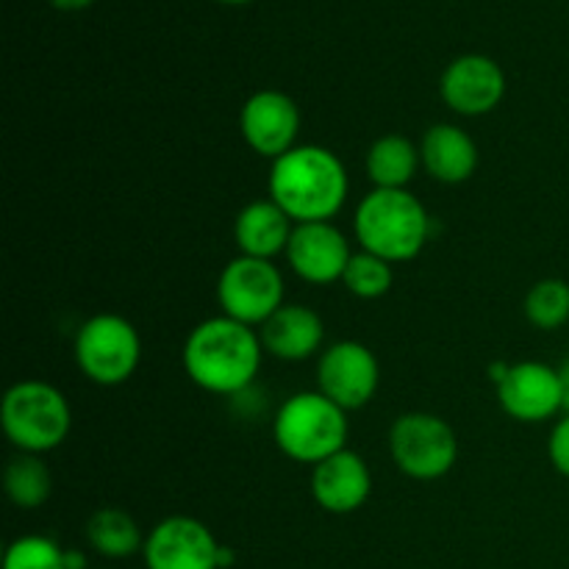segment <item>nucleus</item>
Wrapping results in <instances>:
<instances>
[{"label": "nucleus", "mask_w": 569, "mask_h": 569, "mask_svg": "<svg viewBox=\"0 0 569 569\" xmlns=\"http://www.w3.org/2000/svg\"><path fill=\"white\" fill-rule=\"evenodd\" d=\"M217 3H226V6H244V3H250V0H217Z\"/></svg>", "instance_id": "c85d7f7f"}, {"label": "nucleus", "mask_w": 569, "mask_h": 569, "mask_svg": "<svg viewBox=\"0 0 569 569\" xmlns=\"http://www.w3.org/2000/svg\"><path fill=\"white\" fill-rule=\"evenodd\" d=\"M292 231V220L276 200H253L239 211L233 222L239 256H250V259L272 261V256L287 253Z\"/></svg>", "instance_id": "f3484780"}, {"label": "nucleus", "mask_w": 569, "mask_h": 569, "mask_svg": "<svg viewBox=\"0 0 569 569\" xmlns=\"http://www.w3.org/2000/svg\"><path fill=\"white\" fill-rule=\"evenodd\" d=\"M526 317L539 331H556L569 320V283L545 278L526 295Z\"/></svg>", "instance_id": "4be33fe9"}, {"label": "nucleus", "mask_w": 569, "mask_h": 569, "mask_svg": "<svg viewBox=\"0 0 569 569\" xmlns=\"http://www.w3.org/2000/svg\"><path fill=\"white\" fill-rule=\"evenodd\" d=\"M548 456L553 470L559 472V476L569 478V415L561 417L553 426V431H550Z\"/></svg>", "instance_id": "393cba45"}, {"label": "nucleus", "mask_w": 569, "mask_h": 569, "mask_svg": "<svg viewBox=\"0 0 569 569\" xmlns=\"http://www.w3.org/2000/svg\"><path fill=\"white\" fill-rule=\"evenodd\" d=\"M0 428L20 453H50L70 433V403L53 383L20 381L0 400Z\"/></svg>", "instance_id": "39448f33"}, {"label": "nucleus", "mask_w": 569, "mask_h": 569, "mask_svg": "<svg viewBox=\"0 0 569 569\" xmlns=\"http://www.w3.org/2000/svg\"><path fill=\"white\" fill-rule=\"evenodd\" d=\"M353 250L331 222H300L287 244V261L298 278L315 287L342 281Z\"/></svg>", "instance_id": "f8f14e48"}, {"label": "nucleus", "mask_w": 569, "mask_h": 569, "mask_svg": "<svg viewBox=\"0 0 569 569\" xmlns=\"http://www.w3.org/2000/svg\"><path fill=\"white\" fill-rule=\"evenodd\" d=\"M442 100L461 117H481L498 109L506 94V76L489 56L467 53L450 61L439 81Z\"/></svg>", "instance_id": "4468645a"}, {"label": "nucleus", "mask_w": 569, "mask_h": 569, "mask_svg": "<svg viewBox=\"0 0 569 569\" xmlns=\"http://www.w3.org/2000/svg\"><path fill=\"white\" fill-rule=\"evenodd\" d=\"M389 453L403 476L415 481H437L453 470L459 442L442 417L411 411L389 428Z\"/></svg>", "instance_id": "0eeeda50"}, {"label": "nucleus", "mask_w": 569, "mask_h": 569, "mask_svg": "<svg viewBox=\"0 0 569 569\" xmlns=\"http://www.w3.org/2000/svg\"><path fill=\"white\" fill-rule=\"evenodd\" d=\"M342 281L345 287H348V292L356 295V298L376 300L383 298V295L392 289L395 272L389 261L378 259V256L367 253V250H359V253H353V259H350Z\"/></svg>", "instance_id": "5701e85b"}, {"label": "nucleus", "mask_w": 569, "mask_h": 569, "mask_svg": "<svg viewBox=\"0 0 569 569\" xmlns=\"http://www.w3.org/2000/svg\"><path fill=\"white\" fill-rule=\"evenodd\" d=\"M498 400L511 420L545 422L565 411L561 376L542 361H520L511 365L503 381L498 383Z\"/></svg>", "instance_id": "ddd939ff"}, {"label": "nucleus", "mask_w": 569, "mask_h": 569, "mask_svg": "<svg viewBox=\"0 0 569 569\" xmlns=\"http://www.w3.org/2000/svg\"><path fill=\"white\" fill-rule=\"evenodd\" d=\"M261 345L270 356L281 361H306L320 350L326 339V326L320 315L309 306L283 303L270 320L261 326Z\"/></svg>", "instance_id": "dca6fc26"}, {"label": "nucleus", "mask_w": 569, "mask_h": 569, "mask_svg": "<svg viewBox=\"0 0 569 569\" xmlns=\"http://www.w3.org/2000/svg\"><path fill=\"white\" fill-rule=\"evenodd\" d=\"M348 411L322 392H298L283 400L272 420L278 450L298 465H320L348 442Z\"/></svg>", "instance_id": "20e7f679"}, {"label": "nucleus", "mask_w": 569, "mask_h": 569, "mask_svg": "<svg viewBox=\"0 0 569 569\" xmlns=\"http://www.w3.org/2000/svg\"><path fill=\"white\" fill-rule=\"evenodd\" d=\"M67 569H87V556L81 550H64Z\"/></svg>", "instance_id": "bb28decb"}, {"label": "nucleus", "mask_w": 569, "mask_h": 569, "mask_svg": "<svg viewBox=\"0 0 569 569\" xmlns=\"http://www.w3.org/2000/svg\"><path fill=\"white\" fill-rule=\"evenodd\" d=\"M3 487L17 509L31 511L39 509V506L50 498L53 478H50V470L44 467V461L39 459V456L20 453L9 461V467H6Z\"/></svg>", "instance_id": "412c9836"}, {"label": "nucleus", "mask_w": 569, "mask_h": 569, "mask_svg": "<svg viewBox=\"0 0 569 569\" xmlns=\"http://www.w3.org/2000/svg\"><path fill=\"white\" fill-rule=\"evenodd\" d=\"M220 545L194 517H167L144 537L148 569H220Z\"/></svg>", "instance_id": "9d476101"}, {"label": "nucleus", "mask_w": 569, "mask_h": 569, "mask_svg": "<svg viewBox=\"0 0 569 569\" xmlns=\"http://www.w3.org/2000/svg\"><path fill=\"white\" fill-rule=\"evenodd\" d=\"M561 376V392H565V415H569V359L559 367Z\"/></svg>", "instance_id": "cd10ccee"}, {"label": "nucleus", "mask_w": 569, "mask_h": 569, "mask_svg": "<svg viewBox=\"0 0 569 569\" xmlns=\"http://www.w3.org/2000/svg\"><path fill=\"white\" fill-rule=\"evenodd\" d=\"M378 381H381V370H378L376 353L361 342L345 339V342L331 345L317 361L320 392L345 411L370 403L378 392Z\"/></svg>", "instance_id": "1a4fd4ad"}, {"label": "nucleus", "mask_w": 569, "mask_h": 569, "mask_svg": "<svg viewBox=\"0 0 569 569\" xmlns=\"http://www.w3.org/2000/svg\"><path fill=\"white\" fill-rule=\"evenodd\" d=\"M420 164V148L400 133L376 139L367 153V176L376 189H406Z\"/></svg>", "instance_id": "6ab92c4d"}, {"label": "nucleus", "mask_w": 569, "mask_h": 569, "mask_svg": "<svg viewBox=\"0 0 569 569\" xmlns=\"http://www.w3.org/2000/svg\"><path fill=\"white\" fill-rule=\"evenodd\" d=\"M372 492L367 461L353 450H339L311 470V498L328 515H353Z\"/></svg>", "instance_id": "2eb2a0df"}, {"label": "nucleus", "mask_w": 569, "mask_h": 569, "mask_svg": "<svg viewBox=\"0 0 569 569\" xmlns=\"http://www.w3.org/2000/svg\"><path fill=\"white\" fill-rule=\"evenodd\" d=\"M239 131L253 153L272 161L281 159L295 148L300 133L298 103L278 89H261L244 100Z\"/></svg>", "instance_id": "9b49d317"}, {"label": "nucleus", "mask_w": 569, "mask_h": 569, "mask_svg": "<svg viewBox=\"0 0 569 569\" xmlns=\"http://www.w3.org/2000/svg\"><path fill=\"white\" fill-rule=\"evenodd\" d=\"M87 542L103 559H128L142 548L144 539L126 509L103 506L87 520Z\"/></svg>", "instance_id": "aec40b11"}, {"label": "nucleus", "mask_w": 569, "mask_h": 569, "mask_svg": "<svg viewBox=\"0 0 569 569\" xmlns=\"http://www.w3.org/2000/svg\"><path fill=\"white\" fill-rule=\"evenodd\" d=\"M217 303L222 315L244 326H264L283 306V276L272 261L237 256L217 281Z\"/></svg>", "instance_id": "6e6552de"}, {"label": "nucleus", "mask_w": 569, "mask_h": 569, "mask_svg": "<svg viewBox=\"0 0 569 569\" xmlns=\"http://www.w3.org/2000/svg\"><path fill=\"white\" fill-rule=\"evenodd\" d=\"M270 200L287 211L295 226L328 222L348 200V170L322 144H295L272 161Z\"/></svg>", "instance_id": "f03ea898"}, {"label": "nucleus", "mask_w": 569, "mask_h": 569, "mask_svg": "<svg viewBox=\"0 0 569 569\" xmlns=\"http://www.w3.org/2000/svg\"><path fill=\"white\" fill-rule=\"evenodd\" d=\"M3 569H67L64 550L48 537H20L6 548Z\"/></svg>", "instance_id": "b1692460"}, {"label": "nucleus", "mask_w": 569, "mask_h": 569, "mask_svg": "<svg viewBox=\"0 0 569 569\" xmlns=\"http://www.w3.org/2000/svg\"><path fill=\"white\" fill-rule=\"evenodd\" d=\"M142 339L120 315H94L76 337V365L98 387H120L137 372Z\"/></svg>", "instance_id": "423d86ee"}, {"label": "nucleus", "mask_w": 569, "mask_h": 569, "mask_svg": "<svg viewBox=\"0 0 569 569\" xmlns=\"http://www.w3.org/2000/svg\"><path fill=\"white\" fill-rule=\"evenodd\" d=\"M420 159L428 176L437 181L465 183L478 167V148L465 128L437 122L422 137Z\"/></svg>", "instance_id": "a211bd4d"}, {"label": "nucleus", "mask_w": 569, "mask_h": 569, "mask_svg": "<svg viewBox=\"0 0 569 569\" xmlns=\"http://www.w3.org/2000/svg\"><path fill=\"white\" fill-rule=\"evenodd\" d=\"M353 231L361 250L400 264L422 253L431 237V217L409 189H372L356 209Z\"/></svg>", "instance_id": "7ed1b4c3"}, {"label": "nucleus", "mask_w": 569, "mask_h": 569, "mask_svg": "<svg viewBox=\"0 0 569 569\" xmlns=\"http://www.w3.org/2000/svg\"><path fill=\"white\" fill-rule=\"evenodd\" d=\"M50 3H53V9L59 11H83L92 3H98V0H50Z\"/></svg>", "instance_id": "a878e982"}, {"label": "nucleus", "mask_w": 569, "mask_h": 569, "mask_svg": "<svg viewBox=\"0 0 569 569\" xmlns=\"http://www.w3.org/2000/svg\"><path fill=\"white\" fill-rule=\"evenodd\" d=\"M264 345L244 322L211 317L189 331L183 345V370L189 381L211 395H242L253 387Z\"/></svg>", "instance_id": "f257e3e1"}]
</instances>
